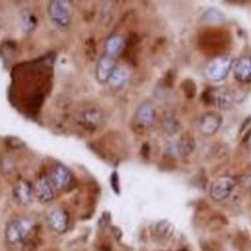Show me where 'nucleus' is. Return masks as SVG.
Masks as SVG:
<instances>
[{"label":"nucleus","mask_w":251,"mask_h":251,"mask_svg":"<svg viewBox=\"0 0 251 251\" xmlns=\"http://www.w3.org/2000/svg\"><path fill=\"white\" fill-rule=\"evenodd\" d=\"M75 121L87 131H97L103 122V113L98 107L87 106L80 108L75 114Z\"/></svg>","instance_id":"4"},{"label":"nucleus","mask_w":251,"mask_h":251,"mask_svg":"<svg viewBox=\"0 0 251 251\" xmlns=\"http://www.w3.org/2000/svg\"><path fill=\"white\" fill-rule=\"evenodd\" d=\"M203 19H205V22H207L210 24H219L225 18H224L223 13H220L216 9H208L207 12L203 14Z\"/></svg>","instance_id":"19"},{"label":"nucleus","mask_w":251,"mask_h":251,"mask_svg":"<svg viewBox=\"0 0 251 251\" xmlns=\"http://www.w3.org/2000/svg\"><path fill=\"white\" fill-rule=\"evenodd\" d=\"M126 48V40L122 35L114 34L111 35L109 38H107L106 43H104V51H106V55L111 58H116L118 55H121L123 50Z\"/></svg>","instance_id":"15"},{"label":"nucleus","mask_w":251,"mask_h":251,"mask_svg":"<svg viewBox=\"0 0 251 251\" xmlns=\"http://www.w3.org/2000/svg\"><path fill=\"white\" fill-rule=\"evenodd\" d=\"M245 147H246V150H248V151L251 153V132L248 134V137H246V140H245Z\"/></svg>","instance_id":"20"},{"label":"nucleus","mask_w":251,"mask_h":251,"mask_svg":"<svg viewBox=\"0 0 251 251\" xmlns=\"http://www.w3.org/2000/svg\"><path fill=\"white\" fill-rule=\"evenodd\" d=\"M128 80V72L122 67H116V69L112 73L111 78L108 80V84L113 89H121L126 86V83Z\"/></svg>","instance_id":"16"},{"label":"nucleus","mask_w":251,"mask_h":251,"mask_svg":"<svg viewBox=\"0 0 251 251\" xmlns=\"http://www.w3.org/2000/svg\"><path fill=\"white\" fill-rule=\"evenodd\" d=\"M162 127L169 134H176L180 131V122L172 113H167L162 118Z\"/></svg>","instance_id":"17"},{"label":"nucleus","mask_w":251,"mask_h":251,"mask_svg":"<svg viewBox=\"0 0 251 251\" xmlns=\"http://www.w3.org/2000/svg\"><path fill=\"white\" fill-rule=\"evenodd\" d=\"M236 181L231 176H221L214 181L210 186V196L214 201L221 202L227 200L235 190Z\"/></svg>","instance_id":"5"},{"label":"nucleus","mask_w":251,"mask_h":251,"mask_svg":"<svg viewBox=\"0 0 251 251\" xmlns=\"http://www.w3.org/2000/svg\"><path fill=\"white\" fill-rule=\"evenodd\" d=\"M221 125H223V117L220 114L214 113V112H208V113H205L200 118L199 129H200L203 136L211 137L219 131Z\"/></svg>","instance_id":"9"},{"label":"nucleus","mask_w":251,"mask_h":251,"mask_svg":"<svg viewBox=\"0 0 251 251\" xmlns=\"http://www.w3.org/2000/svg\"><path fill=\"white\" fill-rule=\"evenodd\" d=\"M235 79L240 83L251 82V55H243L234 63Z\"/></svg>","instance_id":"12"},{"label":"nucleus","mask_w":251,"mask_h":251,"mask_svg":"<svg viewBox=\"0 0 251 251\" xmlns=\"http://www.w3.org/2000/svg\"><path fill=\"white\" fill-rule=\"evenodd\" d=\"M232 67H234V60H232L231 55H217L206 64L203 73H205V77L208 80L221 82V80L227 77Z\"/></svg>","instance_id":"1"},{"label":"nucleus","mask_w":251,"mask_h":251,"mask_svg":"<svg viewBox=\"0 0 251 251\" xmlns=\"http://www.w3.org/2000/svg\"><path fill=\"white\" fill-rule=\"evenodd\" d=\"M33 223L28 219H14L5 227V240L9 245L23 244L33 232Z\"/></svg>","instance_id":"2"},{"label":"nucleus","mask_w":251,"mask_h":251,"mask_svg":"<svg viewBox=\"0 0 251 251\" xmlns=\"http://www.w3.org/2000/svg\"><path fill=\"white\" fill-rule=\"evenodd\" d=\"M116 63H114L113 58L108 57V55H104V57L100 58L97 63V67H96V78L100 83H108L109 78H111L112 73L116 69Z\"/></svg>","instance_id":"13"},{"label":"nucleus","mask_w":251,"mask_h":251,"mask_svg":"<svg viewBox=\"0 0 251 251\" xmlns=\"http://www.w3.org/2000/svg\"><path fill=\"white\" fill-rule=\"evenodd\" d=\"M205 96L207 103L214 104L215 107L221 109L230 108L232 106V102H234V97L230 93V91L226 88H223V87L210 89V91H207V93Z\"/></svg>","instance_id":"8"},{"label":"nucleus","mask_w":251,"mask_h":251,"mask_svg":"<svg viewBox=\"0 0 251 251\" xmlns=\"http://www.w3.org/2000/svg\"><path fill=\"white\" fill-rule=\"evenodd\" d=\"M13 194H14L15 200L20 203V205L30 206L33 202V195H34V188L28 181L20 180L15 183L14 188H13Z\"/></svg>","instance_id":"11"},{"label":"nucleus","mask_w":251,"mask_h":251,"mask_svg":"<svg viewBox=\"0 0 251 251\" xmlns=\"http://www.w3.org/2000/svg\"><path fill=\"white\" fill-rule=\"evenodd\" d=\"M48 17L50 23L55 28L64 30L68 29L72 23V14L69 10L68 3L60 1V0H53L48 4Z\"/></svg>","instance_id":"3"},{"label":"nucleus","mask_w":251,"mask_h":251,"mask_svg":"<svg viewBox=\"0 0 251 251\" xmlns=\"http://www.w3.org/2000/svg\"><path fill=\"white\" fill-rule=\"evenodd\" d=\"M37 17L34 15V13H31L30 10H25L22 14V24H23V29L26 33H30L31 30H34V28L37 26Z\"/></svg>","instance_id":"18"},{"label":"nucleus","mask_w":251,"mask_h":251,"mask_svg":"<svg viewBox=\"0 0 251 251\" xmlns=\"http://www.w3.org/2000/svg\"><path fill=\"white\" fill-rule=\"evenodd\" d=\"M47 223L50 230L57 234H63L68 230L69 226V215L68 212L62 207L51 208L47 214Z\"/></svg>","instance_id":"7"},{"label":"nucleus","mask_w":251,"mask_h":251,"mask_svg":"<svg viewBox=\"0 0 251 251\" xmlns=\"http://www.w3.org/2000/svg\"><path fill=\"white\" fill-rule=\"evenodd\" d=\"M154 118H156V109L151 103L145 102L138 107L136 112V122L141 127H150L154 122Z\"/></svg>","instance_id":"14"},{"label":"nucleus","mask_w":251,"mask_h":251,"mask_svg":"<svg viewBox=\"0 0 251 251\" xmlns=\"http://www.w3.org/2000/svg\"><path fill=\"white\" fill-rule=\"evenodd\" d=\"M48 180L54 190L67 191V190L71 188L72 181H73V175L69 171L68 167H66L64 165H55L50 170V172H49Z\"/></svg>","instance_id":"6"},{"label":"nucleus","mask_w":251,"mask_h":251,"mask_svg":"<svg viewBox=\"0 0 251 251\" xmlns=\"http://www.w3.org/2000/svg\"><path fill=\"white\" fill-rule=\"evenodd\" d=\"M34 196L43 205H50L54 201V188L47 177H40L34 183Z\"/></svg>","instance_id":"10"}]
</instances>
